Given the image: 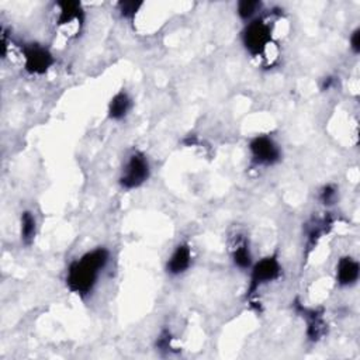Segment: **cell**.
I'll return each mask as SVG.
<instances>
[{
	"label": "cell",
	"mask_w": 360,
	"mask_h": 360,
	"mask_svg": "<svg viewBox=\"0 0 360 360\" xmlns=\"http://www.w3.org/2000/svg\"><path fill=\"white\" fill-rule=\"evenodd\" d=\"M231 259L240 270H249L253 264L252 250L249 242L243 235H236L231 243Z\"/></svg>",
	"instance_id": "cell-10"
},
{
	"label": "cell",
	"mask_w": 360,
	"mask_h": 360,
	"mask_svg": "<svg viewBox=\"0 0 360 360\" xmlns=\"http://www.w3.org/2000/svg\"><path fill=\"white\" fill-rule=\"evenodd\" d=\"M250 270L249 294L256 292L262 285L277 280L281 276V263L276 255H269L257 262H253Z\"/></svg>",
	"instance_id": "cell-4"
},
{
	"label": "cell",
	"mask_w": 360,
	"mask_h": 360,
	"mask_svg": "<svg viewBox=\"0 0 360 360\" xmlns=\"http://www.w3.org/2000/svg\"><path fill=\"white\" fill-rule=\"evenodd\" d=\"M349 42H350L352 51H353L354 53H359V52H360V28H356V30L350 34Z\"/></svg>",
	"instance_id": "cell-16"
},
{
	"label": "cell",
	"mask_w": 360,
	"mask_h": 360,
	"mask_svg": "<svg viewBox=\"0 0 360 360\" xmlns=\"http://www.w3.org/2000/svg\"><path fill=\"white\" fill-rule=\"evenodd\" d=\"M58 15H56V25L62 28H73L79 30L84 21V11L82 4L77 1H58L56 3Z\"/></svg>",
	"instance_id": "cell-7"
},
{
	"label": "cell",
	"mask_w": 360,
	"mask_h": 360,
	"mask_svg": "<svg viewBox=\"0 0 360 360\" xmlns=\"http://www.w3.org/2000/svg\"><path fill=\"white\" fill-rule=\"evenodd\" d=\"M131 108H132L131 96L127 91L121 90L111 97L107 107V114H108V118L112 121H122L129 114Z\"/></svg>",
	"instance_id": "cell-11"
},
{
	"label": "cell",
	"mask_w": 360,
	"mask_h": 360,
	"mask_svg": "<svg viewBox=\"0 0 360 360\" xmlns=\"http://www.w3.org/2000/svg\"><path fill=\"white\" fill-rule=\"evenodd\" d=\"M242 45L252 56H262L271 44V28L267 21L260 17L246 22L242 30Z\"/></svg>",
	"instance_id": "cell-3"
},
{
	"label": "cell",
	"mask_w": 360,
	"mask_h": 360,
	"mask_svg": "<svg viewBox=\"0 0 360 360\" xmlns=\"http://www.w3.org/2000/svg\"><path fill=\"white\" fill-rule=\"evenodd\" d=\"M150 176V163L141 150H134L125 160L118 183L124 190H134L143 186Z\"/></svg>",
	"instance_id": "cell-2"
},
{
	"label": "cell",
	"mask_w": 360,
	"mask_h": 360,
	"mask_svg": "<svg viewBox=\"0 0 360 360\" xmlns=\"http://www.w3.org/2000/svg\"><path fill=\"white\" fill-rule=\"evenodd\" d=\"M20 235L25 245H31L37 235V219L31 211L21 212L20 218Z\"/></svg>",
	"instance_id": "cell-12"
},
{
	"label": "cell",
	"mask_w": 360,
	"mask_h": 360,
	"mask_svg": "<svg viewBox=\"0 0 360 360\" xmlns=\"http://www.w3.org/2000/svg\"><path fill=\"white\" fill-rule=\"evenodd\" d=\"M193 264V250L187 242H180L166 262V273L170 276H180L186 273Z\"/></svg>",
	"instance_id": "cell-8"
},
{
	"label": "cell",
	"mask_w": 360,
	"mask_h": 360,
	"mask_svg": "<svg viewBox=\"0 0 360 360\" xmlns=\"http://www.w3.org/2000/svg\"><path fill=\"white\" fill-rule=\"evenodd\" d=\"M21 53L24 69L30 75H44L55 63L52 52L46 46L37 42L24 44L21 46Z\"/></svg>",
	"instance_id": "cell-5"
},
{
	"label": "cell",
	"mask_w": 360,
	"mask_h": 360,
	"mask_svg": "<svg viewBox=\"0 0 360 360\" xmlns=\"http://www.w3.org/2000/svg\"><path fill=\"white\" fill-rule=\"evenodd\" d=\"M142 4H143L142 1H120L118 11L122 18L132 20L136 15V13L139 11V8L142 7Z\"/></svg>",
	"instance_id": "cell-14"
},
{
	"label": "cell",
	"mask_w": 360,
	"mask_h": 360,
	"mask_svg": "<svg viewBox=\"0 0 360 360\" xmlns=\"http://www.w3.org/2000/svg\"><path fill=\"white\" fill-rule=\"evenodd\" d=\"M359 276H360V264L354 257L346 255L338 260L336 270H335L338 285L352 287L357 283Z\"/></svg>",
	"instance_id": "cell-9"
},
{
	"label": "cell",
	"mask_w": 360,
	"mask_h": 360,
	"mask_svg": "<svg viewBox=\"0 0 360 360\" xmlns=\"http://www.w3.org/2000/svg\"><path fill=\"white\" fill-rule=\"evenodd\" d=\"M252 162L257 166H273L281 160V149L278 143L267 136L259 135L249 142Z\"/></svg>",
	"instance_id": "cell-6"
},
{
	"label": "cell",
	"mask_w": 360,
	"mask_h": 360,
	"mask_svg": "<svg viewBox=\"0 0 360 360\" xmlns=\"http://www.w3.org/2000/svg\"><path fill=\"white\" fill-rule=\"evenodd\" d=\"M262 1L257 0H242L236 4V13L240 20L249 22L257 17V13L262 10Z\"/></svg>",
	"instance_id": "cell-13"
},
{
	"label": "cell",
	"mask_w": 360,
	"mask_h": 360,
	"mask_svg": "<svg viewBox=\"0 0 360 360\" xmlns=\"http://www.w3.org/2000/svg\"><path fill=\"white\" fill-rule=\"evenodd\" d=\"M338 198V190L333 184H325L319 191V200L323 205H332L335 204Z\"/></svg>",
	"instance_id": "cell-15"
},
{
	"label": "cell",
	"mask_w": 360,
	"mask_h": 360,
	"mask_svg": "<svg viewBox=\"0 0 360 360\" xmlns=\"http://www.w3.org/2000/svg\"><path fill=\"white\" fill-rule=\"evenodd\" d=\"M110 262V250L98 246L70 262L65 283L70 292L84 297L93 291L103 270Z\"/></svg>",
	"instance_id": "cell-1"
}]
</instances>
